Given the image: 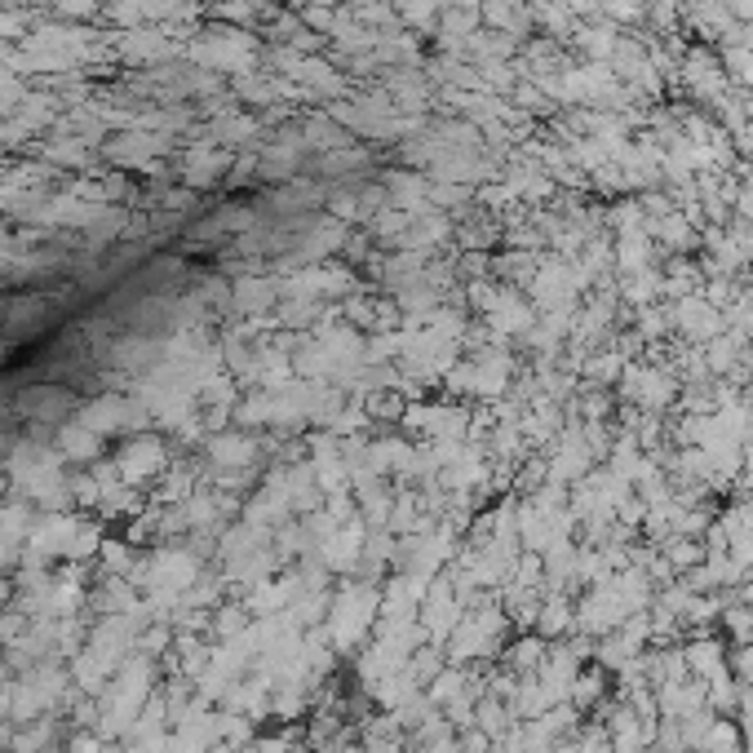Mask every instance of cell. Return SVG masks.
<instances>
[{
	"label": "cell",
	"instance_id": "cell-1",
	"mask_svg": "<svg viewBox=\"0 0 753 753\" xmlns=\"http://www.w3.org/2000/svg\"><path fill=\"white\" fill-rule=\"evenodd\" d=\"M687 665L700 678H714L722 670V648H718V642H692V648H687Z\"/></svg>",
	"mask_w": 753,
	"mask_h": 753
},
{
	"label": "cell",
	"instance_id": "cell-2",
	"mask_svg": "<svg viewBox=\"0 0 753 753\" xmlns=\"http://www.w3.org/2000/svg\"><path fill=\"white\" fill-rule=\"evenodd\" d=\"M727 629H731L735 642H753V612H749V607L727 612Z\"/></svg>",
	"mask_w": 753,
	"mask_h": 753
},
{
	"label": "cell",
	"instance_id": "cell-3",
	"mask_svg": "<svg viewBox=\"0 0 753 753\" xmlns=\"http://www.w3.org/2000/svg\"><path fill=\"white\" fill-rule=\"evenodd\" d=\"M572 692H577V700H581V705H585V700H598V692H603V678H598V674H590V678H577V687H572Z\"/></svg>",
	"mask_w": 753,
	"mask_h": 753
},
{
	"label": "cell",
	"instance_id": "cell-4",
	"mask_svg": "<svg viewBox=\"0 0 753 753\" xmlns=\"http://www.w3.org/2000/svg\"><path fill=\"white\" fill-rule=\"evenodd\" d=\"M696 559H700V550H696L692 541H678V546H674V563H678V568H687V563H696Z\"/></svg>",
	"mask_w": 753,
	"mask_h": 753
}]
</instances>
